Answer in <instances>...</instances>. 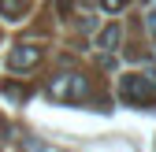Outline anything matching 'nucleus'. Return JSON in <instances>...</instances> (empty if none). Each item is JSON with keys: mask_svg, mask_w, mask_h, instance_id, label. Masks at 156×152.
Listing matches in <instances>:
<instances>
[{"mask_svg": "<svg viewBox=\"0 0 156 152\" xmlns=\"http://www.w3.org/2000/svg\"><path fill=\"white\" fill-rule=\"evenodd\" d=\"M23 8H26V0H0V15L4 19H19Z\"/></svg>", "mask_w": 156, "mask_h": 152, "instance_id": "nucleus-5", "label": "nucleus"}, {"mask_svg": "<svg viewBox=\"0 0 156 152\" xmlns=\"http://www.w3.org/2000/svg\"><path fill=\"white\" fill-rule=\"evenodd\" d=\"M48 97H52V100H60V104L86 100V97H89V82L82 78V74H74V71H67V74H56V78L48 82Z\"/></svg>", "mask_w": 156, "mask_h": 152, "instance_id": "nucleus-1", "label": "nucleus"}, {"mask_svg": "<svg viewBox=\"0 0 156 152\" xmlns=\"http://www.w3.org/2000/svg\"><path fill=\"white\" fill-rule=\"evenodd\" d=\"M71 11H74V0H56V15L60 19H71Z\"/></svg>", "mask_w": 156, "mask_h": 152, "instance_id": "nucleus-6", "label": "nucleus"}, {"mask_svg": "<svg viewBox=\"0 0 156 152\" xmlns=\"http://www.w3.org/2000/svg\"><path fill=\"white\" fill-rule=\"evenodd\" d=\"M119 41H123V26H119V22H112V26H104V30H101V37H97V45H101L104 52H112V48H119Z\"/></svg>", "mask_w": 156, "mask_h": 152, "instance_id": "nucleus-4", "label": "nucleus"}, {"mask_svg": "<svg viewBox=\"0 0 156 152\" xmlns=\"http://www.w3.org/2000/svg\"><path fill=\"white\" fill-rule=\"evenodd\" d=\"M123 4H126V0H101L104 11H123Z\"/></svg>", "mask_w": 156, "mask_h": 152, "instance_id": "nucleus-7", "label": "nucleus"}, {"mask_svg": "<svg viewBox=\"0 0 156 152\" xmlns=\"http://www.w3.org/2000/svg\"><path fill=\"white\" fill-rule=\"evenodd\" d=\"M123 100L126 104H138V108H149L156 100V74H123Z\"/></svg>", "mask_w": 156, "mask_h": 152, "instance_id": "nucleus-2", "label": "nucleus"}, {"mask_svg": "<svg viewBox=\"0 0 156 152\" xmlns=\"http://www.w3.org/2000/svg\"><path fill=\"white\" fill-rule=\"evenodd\" d=\"M41 60H45V48L41 45H15L11 56H8V67L11 71H34Z\"/></svg>", "mask_w": 156, "mask_h": 152, "instance_id": "nucleus-3", "label": "nucleus"}]
</instances>
